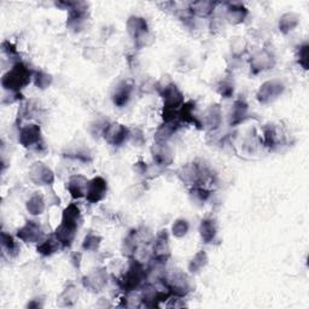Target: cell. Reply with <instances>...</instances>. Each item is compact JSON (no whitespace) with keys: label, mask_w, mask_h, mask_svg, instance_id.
<instances>
[{"label":"cell","mask_w":309,"mask_h":309,"mask_svg":"<svg viewBox=\"0 0 309 309\" xmlns=\"http://www.w3.org/2000/svg\"><path fill=\"white\" fill-rule=\"evenodd\" d=\"M80 219V211L76 205L71 204L68 207L63 213L62 224L56 231V238L57 241L61 243L64 247L71 244L74 237L75 231L77 229V221Z\"/></svg>","instance_id":"6da1fadb"},{"label":"cell","mask_w":309,"mask_h":309,"mask_svg":"<svg viewBox=\"0 0 309 309\" xmlns=\"http://www.w3.org/2000/svg\"><path fill=\"white\" fill-rule=\"evenodd\" d=\"M32 79V71L29 68L23 63H17L14 65L11 70H9L7 74L3 76L2 83L5 89L10 92H19L20 89L25 88V87L31 82Z\"/></svg>","instance_id":"7a4b0ae2"},{"label":"cell","mask_w":309,"mask_h":309,"mask_svg":"<svg viewBox=\"0 0 309 309\" xmlns=\"http://www.w3.org/2000/svg\"><path fill=\"white\" fill-rule=\"evenodd\" d=\"M145 277L146 273L144 271V267L142 263L134 261V262L130 266L128 271L126 272L124 279L121 280V285L125 290L133 291L138 289V286L142 284V281Z\"/></svg>","instance_id":"3957f363"},{"label":"cell","mask_w":309,"mask_h":309,"mask_svg":"<svg viewBox=\"0 0 309 309\" xmlns=\"http://www.w3.org/2000/svg\"><path fill=\"white\" fill-rule=\"evenodd\" d=\"M108 190L107 181L100 176L98 178L92 179L91 181H88V186H87L86 191V198L87 200H89L91 203H97L99 200H101L106 196Z\"/></svg>","instance_id":"277c9868"},{"label":"cell","mask_w":309,"mask_h":309,"mask_svg":"<svg viewBox=\"0 0 309 309\" xmlns=\"http://www.w3.org/2000/svg\"><path fill=\"white\" fill-rule=\"evenodd\" d=\"M40 128L37 125H28L21 130L20 143L25 148H32L40 142Z\"/></svg>","instance_id":"5b68a950"},{"label":"cell","mask_w":309,"mask_h":309,"mask_svg":"<svg viewBox=\"0 0 309 309\" xmlns=\"http://www.w3.org/2000/svg\"><path fill=\"white\" fill-rule=\"evenodd\" d=\"M127 136H128L127 128L119 124L108 126L106 128V132H104V137H106L107 142L113 144V145H121V144L126 140Z\"/></svg>","instance_id":"8992f818"},{"label":"cell","mask_w":309,"mask_h":309,"mask_svg":"<svg viewBox=\"0 0 309 309\" xmlns=\"http://www.w3.org/2000/svg\"><path fill=\"white\" fill-rule=\"evenodd\" d=\"M31 178L38 185H47L53 181V174L50 168L44 166V163H34L31 168Z\"/></svg>","instance_id":"52a82bcc"},{"label":"cell","mask_w":309,"mask_h":309,"mask_svg":"<svg viewBox=\"0 0 309 309\" xmlns=\"http://www.w3.org/2000/svg\"><path fill=\"white\" fill-rule=\"evenodd\" d=\"M41 236V227L40 225L35 223V221H27V224L22 229L19 230L17 237L21 241L26 243H33L38 242Z\"/></svg>","instance_id":"ba28073f"},{"label":"cell","mask_w":309,"mask_h":309,"mask_svg":"<svg viewBox=\"0 0 309 309\" xmlns=\"http://www.w3.org/2000/svg\"><path fill=\"white\" fill-rule=\"evenodd\" d=\"M281 91H283V85H281L280 82H277V81H268L265 85L261 86L257 97H259L261 101H269L272 100L273 98L277 97Z\"/></svg>","instance_id":"9c48e42d"},{"label":"cell","mask_w":309,"mask_h":309,"mask_svg":"<svg viewBox=\"0 0 309 309\" xmlns=\"http://www.w3.org/2000/svg\"><path fill=\"white\" fill-rule=\"evenodd\" d=\"M152 156H154V161L158 166H169L172 163L173 156L170 150L167 148L164 143H157L155 148L152 149Z\"/></svg>","instance_id":"30bf717a"},{"label":"cell","mask_w":309,"mask_h":309,"mask_svg":"<svg viewBox=\"0 0 309 309\" xmlns=\"http://www.w3.org/2000/svg\"><path fill=\"white\" fill-rule=\"evenodd\" d=\"M87 186H88V181L83 176L77 175L69 180L68 190L73 198H81L86 194Z\"/></svg>","instance_id":"8fae6325"},{"label":"cell","mask_w":309,"mask_h":309,"mask_svg":"<svg viewBox=\"0 0 309 309\" xmlns=\"http://www.w3.org/2000/svg\"><path fill=\"white\" fill-rule=\"evenodd\" d=\"M169 243H168V237L166 233H162L158 236L157 241L155 243L154 247V255L158 261H164L169 257Z\"/></svg>","instance_id":"7c38bea8"},{"label":"cell","mask_w":309,"mask_h":309,"mask_svg":"<svg viewBox=\"0 0 309 309\" xmlns=\"http://www.w3.org/2000/svg\"><path fill=\"white\" fill-rule=\"evenodd\" d=\"M131 86L127 85V83L124 82L121 85H119L116 87L115 93H114V103L119 107H124L125 104H127V101L130 100L131 97Z\"/></svg>","instance_id":"4fadbf2b"},{"label":"cell","mask_w":309,"mask_h":309,"mask_svg":"<svg viewBox=\"0 0 309 309\" xmlns=\"http://www.w3.org/2000/svg\"><path fill=\"white\" fill-rule=\"evenodd\" d=\"M200 236L205 242H211L217 235V224L214 220H203L200 224Z\"/></svg>","instance_id":"5bb4252c"},{"label":"cell","mask_w":309,"mask_h":309,"mask_svg":"<svg viewBox=\"0 0 309 309\" xmlns=\"http://www.w3.org/2000/svg\"><path fill=\"white\" fill-rule=\"evenodd\" d=\"M44 208H45L44 199L43 197L39 196V194H34V196L28 200V203H27V209H28L29 213L33 215L41 214Z\"/></svg>","instance_id":"9a60e30c"},{"label":"cell","mask_w":309,"mask_h":309,"mask_svg":"<svg viewBox=\"0 0 309 309\" xmlns=\"http://www.w3.org/2000/svg\"><path fill=\"white\" fill-rule=\"evenodd\" d=\"M205 120H207V125H208V126H211V127H213V128L218 127V126L220 125V122H221L220 109H219L218 107H212L211 109L207 112Z\"/></svg>","instance_id":"2e32d148"},{"label":"cell","mask_w":309,"mask_h":309,"mask_svg":"<svg viewBox=\"0 0 309 309\" xmlns=\"http://www.w3.org/2000/svg\"><path fill=\"white\" fill-rule=\"evenodd\" d=\"M2 244L4 250L9 254H16L17 251V244L14 241V238L10 235H7L5 232L2 233Z\"/></svg>","instance_id":"e0dca14e"},{"label":"cell","mask_w":309,"mask_h":309,"mask_svg":"<svg viewBox=\"0 0 309 309\" xmlns=\"http://www.w3.org/2000/svg\"><path fill=\"white\" fill-rule=\"evenodd\" d=\"M213 8H214V4H212V3H196V4H193V11L198 16H207L212 13Z\"/></svg>","instance_id":"ac0fdd59"},{"label":"cell","mask_w":309,"mask_h":309,"mask_svg":"<svg viewBox=\"0 0 309 309\" xmlns=\"http://www.w3.org/2000/svg\"><path fill=\"white\" fill-rule=\"evenodd\" d=\"M188 231V224L186 220H178L173 225V233L175 237H184Z\"/></svg>","instance_id":"d6986e66"},{"label":"cell","mask_w":309,"mask_h":309,"mask_svg":"<svg viewBox=\"0 0 309 309\" xmlns=\"http://www.w3.org/2000/svg\"><path fill=\"white\" fill-rule=\"evenodd\" d=\"M207 263V256L204 253H198L196 256L193 257V260L190 263V269L192 272H196L197 269L202 268V267Z\"/></svg>","instance_id":"ffe728a7"},{"label":"cell","mask_w":309,"mask_h":309,"mask_svg":"<svg viewBox=\"0 0 309 309\" xmlns=\"http://www.w3.org/2000/svg\"><path fill=\"white\" fill-rule=\"evenodd\" d=\"M55 242H57V238H56V241H52V239H46V241H44L40 245H39L38 250L40 251L43 255L52 254L56 249Z\"/></svg>","instance_id":"44dd1931"},{"label":"cell","mask_w":309,"mask_h":309,"mask_svg":"<svg viewBox=\"0 0 309 309\" xmlns=\"http://www.w3.org/2000/svg\"><path fill=\"white\" fill-rule=\"evenodd\" d=\"M269 57H263V56H255L254 62H253V69H257V70H263L268 65Z\"/></svg>","instance_id":"7402d4cb"},{"label":"cell","mask_w":309,"mask_h":309,"mask_svg":"<svg viewBox=\"0 0 309 309\" xmlns=\"http://www.w3.org/2000/svg\"><path fill=\"white\" fill-rule=\"evenodd\" d=\"M245 16V10H242V9H233V10L229 11V20L232 23H238L243 21Z\"/></svg>","instance_id":"603a6c76"},{"label":"cell","mask_w":309,"mask_h":309,"mask_svg":"<svg viewBox=\"0 0 309 309\" xmlns=\"http://www.w3.org/2000/svg\"><path fill=\"white\" fill-rule=\"evenodd\" d=\"M99 244V238L95 236H88L86 237L85 243H83V248L87 249V250H94V249L98 248Z\"/></svg>","instance_id":"cb8c5ba5"},{"label":"cell","mask_w":309,"mask_h":309,"mask_svg":"<svg viewBox=\"0 0 309 309\" xmlns=\"http://www.w3.org/2000/svg\"><path fill=\"white\" fill-rule=\"evenodd\" d=\"M50 76L49 75L40 73L37 75V77H35V85L40 87V88H45L46 86L50 85Z\"/></svg>","instance_id":"d4e9b609"}]
</instances>
